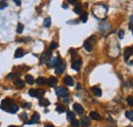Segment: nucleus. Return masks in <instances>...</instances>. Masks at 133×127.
Masks as SVG:
<instances>
[{"label": "nucleus", "instance_id": "79ce46f5", "mask_svg": "<svg viewBox=\"0 0 133 127\" xmlns=\"http://www.w3.org/2000/svg\"><path fill=\"white\" fill-rule=\"evenodd\" d=\"M45 127H54V126L53 125H46Z\"/></svg>", "mask_w": 133, "mask_h": 127}, {"label": "nucleus", "instance_id": "c85d7f7f", "mask_svg": "<svg viewBox=\"0 0 133 127\" xmlns=\"http://www.w3.org/2000/svg\"><path fill=\"white\" fill-rule=\"evenodd\" d=\"M126 117L130 121H133V111H127L126 112Z\"/></svg>", "mask_w": 133, "mask_h": 127}, {"label": "nucleus", "instance_id": "4c0bfd02", "mask_svg": "<svg viewBox=\"0 0 133 127\" xmlns=\"http://www.w3.org/2000/svg\"><path fill=\"white\" fill-rule=\"evenodd\" d=\"M23 106H24V108H28V109H30V108H31V103H30V102H27V103H24Z\"/></svg>", "mask_w": 133, "mask_h": 127}, {"label": "nucleus", "instance_id": "7ed1b4c3", "mask_svg": "<svg viewBox=\"0 0 133 127\" xmlns=\"http://www.w3.org/2000/svg\"><path fill=\"white\" fill-rule=\"evenodd\" d=\"M39 120H40V115H39L38 113H34V114H33V116H32V119H31L30 121H27L26 124H28V125L36 124Z\"/></svg>", "mask_w": 133, "mask_h": 127}, {"label": "nucleus", "instance_id": "4468645a", "mask_svg": "<svg viewBox=\"0 0 133 127\" xmlns=\"http://www.w3.org/2000/svg\"><path fill=\"white\" fill-rule=\"evenodd\" d=\"M25 54V52H24V49L23 48H18L15 50V53H14V57L15 59H20V57H22L23 55Z\"/></svg>", "mask_w": 133, "mask_h": 127}, {"label": "nucleus", "instance_id": "ddd939ff", "mask_svg": "<svg viewBox=\"0 0 133 127\" xmlns=\"http://www.w3.org/2000/svg\"><path fill=\"white\" fill-rule=\"evenodd\" d=\"M63 82H65L68 86H73L74 85V80L71 76H67L65 77V79H63Z\"/></svg>", "mask_w": 133, "mask_h": 127}, {"label": "nucleus", "instance_id": "a211bd4d", "mask_svg": "<svg viewBox=\"0 0 133 127\" xmlns=\"http://www.w3.org/2000/svg\"><path fill=\"white\" fill-rule=\"evenodd\" d=\"M91 90H92V92L94 93V95H96V96H101V90H100L99 87H97V86H94V87L91 88Z\"/></svg>", "mask_w": 133, "mask_h": 127}, {"label": "nucleus", "instance_id": "cd10ccee", "mask_svg": "<svg viewBox=\"0 0 133 127\" xmlns=\"http://www.w3.org/2000/svg\"><path fill=\"white\" fill-rule=\"evenodd\" d=\"M23 31H24V25L20 23V24L18 25V29H16V33L21 34V33H23Z\"/></svg>", "mask_w": 133, "mask_h": 127}, {"label": "nucleus", "instance_id": "39448f33", "mask_svg": "<svg viewBox=\"0 0 133 127\" xmlns=\"http://www.w3.org/2000/svg\"><path fill=\"white\" fill-rule=\"evenodd\" d=\"M81 64H82L81 59H77L76 61H73L72 62V69H74L75 71H79L81 68Z\"/></svg>", "mask_w": 133, "mask_h": 127}, {"label": "nucleus", "instance_id": "c756f323", "mask_svg": "<svg viewBox=\"0 0 133 127\" xmlns=\"http://www.w3.org/2000/svg\"><path fill=\"white\" fill-rule=\"evenodd\" d=\"M71 126H72V127H79V126H80V121L74 119V120L72 121V123H71Z\"/></svg>", "mask_w": 133, "mask_h": 127}, {"label": "nucleus", "instance_id": "f03ea898", "mask_svg": "<svg viewBox=\"0 0 133 127\" xmlns=\"http://www.w3.org/2000/svg\"><path fill=\"white\" fill-rule=\"evenodd\" d=\"M50 59H51V51H50V50H47V51H45V52L42 53V55H41V61H40V63L44 64V63H46V62L50 61Z\"/></svg>", "mask_w": 133, "mask_h": 127}, {"label": "nucleus", "instance_id": "393cba45", "mask_svg": "<svg viewBox=\"0 0 133 127\" xmlns=\"http://www.w3.org/2000/svg\"><path fill=\"white\" fill-rule=\"evenodd\" d=\"M29 94L33 97H38V91L37 89H30L29 90Z\"/></svg>", "mask_w": 133, "mask_h": 127}, {"label": "nucleus", "instance_id": "a18cd8bd", "mask_svg": "<svg viewBox=\"0 0 133 127\" xmlns=\"http://www.w3.org/2000/svg\"><path fill=\"white\" fill-rule=\"evenodd\" d=\"M132 51H133V47H132Z\"/></svg>", "mask_w": 133, "mask_h": 127}, {"label": "nucleus", "instance_id": "bb28decb", "mask_svg": "<svg viewBox=\"0 0 133 127\" xmlns=\"http://www.w3.org/2000/svg\"><path fill=\"white\" fill-rule=\"evenodd\" d=\"M66 111V107L65 106H60V105H59L56 107V112L57 113H63Z\"/></svg>", "mask_w": 133, "mask_h": 127}, {"label": "nucleus", "instance_id": "f257e3e1", "mask_svg": "<svg viewBox=\"0 0 133 127\" xmlns=\"http://www.w3.org/2000/svg\"><path fill=\"white\" fill-rule=\"evenodd\" d=\"M55 92H56L57 95L61 96V97H67V96H69V94H70V91L65 87H59L55 90Z\"/></svg>", "mask_w": 133, "mask_h": 127}, {"label": "nucleus", "instance_id": "f704fd0d", "mask_svg": "<svg viewBox=\"0 0 133 127\" xmlns=\"http://www.w3.org/2000/svg\"><path fill=\"white\" fill-rule=\"evenodd\" d=\"M124 36H125L124 31H123V30H120V31H119V33H118V37H119L120 39H123V38H124Z\"/></svg>", "mask_w": 133, "mask_h": 127}, {"label": "nucleus", "instance_id": "5701e85b", "mask_svg": "<svg viewBox=\"0 0 133 127\" xmlns=\"http://www.w3.org/2000/svg\"><path fill=\"white\" fill-rule=\"evenodd\" d=\"M80 19H81V22H82V23H86V22H87V19H88V13H82Z\"/></svg>", "mask_w": 133, "mask_h": 127}, {"label": "nucleus", "instance_id": "49530a36", "mask_svg": "<svg viewBox=\"0 0 133 127\" xmlns=\"http://www.w3.org/2000/svg\"><path fill=\"white\" fill-rule=\"evenodd\" d=\"M132 32H133V29H132Z\"/></svg>", "mask_w": 133, "mask_h": 127}, {"label": "nucleus", "instance_id": "c9c22d12", "mask_svg": "<svg viewBox=\"0 0 133 127\" xmlns=\"http://www.w3.org/2000/svg\"><path fill=\"white\" fill-rule=\"evenodd\" d=\"M20 118L22 119V120H26L27 118H28V115H27V113H23L21 116H20Z\"/></svg>", "mask_w": 133, "mask_h": 127}, {"label": "nucleus", "instance_id": "473e14b6", "mask_svg": "<svg viewBox=\"0 0 133 127\" xmlns=\"http://www.w3.org/2000/svg\"><path fill=\"white\" fill-rule=\"evenodd\" d=\"M57 46V43H55V42H51L50 43V46H49V50L51 51V50H53L55 47Z\"/></svg>", "mask_w": 133, "mask_h": 127}, {"label": "nucleus", "instance_id": "4be33fe9", "mask_svg": "<svg viewBox=\"0 0 133 127\" xmlns=\"http://www.w3.org/2000/svg\"><path fill=\"white\" fill-rule=\"evenodd\" d=\"M67 119L72 122V121L75 119V114L73 112H71V111H68V113H67Z\"/></svg>", "mask_w": 133, "mask_h": 127}, {"label": "nucleus", "instance_id": "6e6552de", "mask_svg": "<svg viewBox=\"0 0 133 127\" xmlns=\"http://www.w3.org/2000/svg\"><path fill=\"white\" fill-rule=\"evenodd\" d=\"M5 111H7L8 113H11V114H14V113H16L19 111V107L16 106V105H10L9 107H7V108H5L4 109Z\"/></svg>", "mask_w": 133, "mask_h": 127}, {"label": "nucleus", "instance_id": "0eeeda50", "mask_svg": "<svg viewBox=\"0 0 133 127\" xmlns=\"http://www.w3.org/2000/svg\"><path fill=\"white\" fill-rule=\"evenodd\" d=\"M60 63V56H56V57H51L50 61H49V67L50 68H53L56 67Z\"/></svg>", "mask_w": 133, "mask_h": 127}, {"label": "nucleus", "instance_id": "423d86ee", "mask_svg": "<svg viewBox=\"0 0 133 127\" xmlns=\"http://www.w3.org/2000/svg\"><path fill=\"white\" fill-rule=\"evenodd\" d=\"M73 109H74V111L76 112L78 115H82L84 113V109L83 107L80 105V103H74V106H73Z\"/></svg>", "mask_w": 133, "mask_h": 127}, {"label": "nucleus", "instance_id": "f3484780", "mask_svg": "<svg viewBox=\"0 0 133 127\" xmlns=\"http://www.w3.org/2000/svg\"><path fill=\"white\" fill-rule=\"evenodd\" d=\"M49 101L47 99H43V97H41V99H39V105L42 106V107H46V106H49Z\"/></svg>", "mask_w": 133, "mask_h": 127}, {"label": "nucleus", "instance_id": "a19ab883", "mask_svg": "<svg viewBox=\"0 0 133 127\" xmlns=\"http://www.w3.org/2000/svg\"><path fill=\"white\" fill-rule=\"evenodd\" d=\"M15 3H16V5H21V2H19V1H15Z\"/></svg>", "mask_w": 133, "mask_h": 127}, {"label": "nucleus", "instance_id": "6ab92c4d", "mask_svg": "<svg viewBox=\"0 0 133 127\" xmlns=\"http://www.w3.org/2000/svg\"><path fill=\"white\" fill-rule=\"evenodd\" d=\"M84 47H85V49L87 50V51H91L92 49H93V45L90 43V41L86 40V41L84 42Z\"/></svg>", "mask_w": 133, "mask_h": 127}, {"label": "nucleus", "instance_id": "9b49d317", "mask_svg": "<svg viewBox=\"0 0 133 127\" xmlns=\"http://www.w3.org/2000/svg\"><path fill=\"white\" fill-rule=\"evenodd\" d=\"M13 84H14L18 88H24V87H25V83H24V81H23L22 79H15L14 82H13Z\"/></svg>", "mask_w": 133, "mask_h": 127}, {"label": "nucleus", "instance_id": "7c9ffc66", "mask_svg": "<svg viewBox=\"0 0 133 127\" xmlns=\"http://www.w3.org/2000/svg\"><path fill=\"white\" fill-rule=\"evenodd\" d=\"M7 7V3L4 2V1H0V10H2L4 8Z\"/></svg>", "mask_w": 133, "mask_h": 127}, {"label": "nucleus", "instance_id": "e433bc0d", "mask_svg": "<svg viewBox=\"0 0 133 127\" xmlns=\"http://www.w3.org/2000/svg\"><path fill=\"white\" fill-rule=\"evenodd\" d=\"M14 76H15V74L10 73V74L8 75V76H7V78H8V79H13V78H14Z\"/></svg>", "mask_w": 133, "mask_h": 127}, {"label": "nucleus", "instance_id": "f8f14e48", "mask_svg": "<svg viewBox=\"0 0 133 127\" xmlns=\"http://www.w3.org/2000/svg\"><path fill=\"white\" fill-rule=\"evenodd\" d=\"M10 105H12V102H11L10 99H4V100L2 101V103H1V106H2V109H3V110H4L5 108L9 107Z\"/></svg>", "mask_w": 133, "mask_h": 127}, {"label": "nucleus", "instance_id": "20e7f679", "mask_svg": "<svg viewBox=\"0 0 133 127\" xmlns=\"http://www.w3.org/2000/svg\"><path fill=\"white\" fill-rule=\"evenodd\" d=\"M65 68H66V63L60 62L55 68V74H61L63 71H65Z\"/></svg>", "mask_w": 133, "mask_h": 127}, {"label": "nucleus", "instance_id": "37998d69", "mask_svg": "<svg viewBox=\"0 0 133 127\" xmlns=\"http://www.w3.org/2000/svg\"><path fill=\"white\" fill-rule=\"evenodd\" d=\"M8 127H19V126H15V125H10V126H8Z\"/></svg>", "mask_w": 133, "mask_h": 127}, {"label": "nucleus", "instance_id": "412c9836", "mask_svg": "<svg viewBox=\"0 0 133 127\" xmlns=\"http://www.w3.org/2000/svg\"><path fill=\"white\" fill-rule=\"evenodd\" d=\"M50 25H51V19L48 16V18H46V19L44 20V22H43V26H44L45 28H49Z\"/></svg>", "mask_w": 133, "mask_h": 127}, {"label": "nucleus", "instance_id": "aec40b11", "mask_svg": "<svg viewBox=\"0 0 133 127\" xmlns=\"http://www.w3.org/2000/svg\"><path fill=\"white\" fill-rule=\"evenodd\" d=\"M26 82H27L28 84L32 85V84L35 83V80H34V78L31 76V75H27V76H26Z\"/></svg>", "mask_w": 133, "mask_h": 127}, {"label": "nucleus", "instance_id": "2f4dec72", "mask_svg": "<svg viewBox=\"0 0 133 127\" xmlns=\"http://www.w3.org/2000/svg\"><path fill=\"white\" fill-rule=\"evenodd\" d=\"M126 100H127V102H128V105L133 106V96H128Z\"/></svg>", "mask_w": 133, "mask_h": 127}, {"label": "nucleus", "instance_id": "2eb2a0df", "mask_svg": "<svg viewBox=\"0 0 133 127\" xmlns=\"http://www.w3.org/2000/svg\"><path fill=\"white\" fill-rule=\"evenodd\" d=\"M90 118L93 119V120H100V119H101V116H100V115L98 114L97 112L92 111V112H90Z\"/></svg>", "mask_w": 133, "mask_h": 127}, {"label": "nucleus", "instance_id": "ea45409f", "mask_svg": "<svg viewBox=\"0 0 133 127\" xmlns=\"http://www.w3.org/2000/svg\"><path fill=\"white\" fill-rule=\"evenodd\" d=\"M69 2H70L71 4H75V3H76V1H69Z\"/></svg>", "mask_w": 133, "mask_h": 127}, {"label": "nucleus", "instance_id": "1a4fd4ad", "mask_svg": "<svg viewBox=\"0 0 133 127\" xmlns=\"http://www.w3.org/2000/svg\"><path fill=\"white\" fill-rule=\"evenodd\" d=\"M80 124L82 127H88L90 125V121H89V118L86 117V116H83L82 119L80 121Z\"/></svg>", "mask_w": 133, "mask_h": 127}, {"label": "nucleus", "instance_id": "9d476101", "mask_svg": "<svg viewBox=\"0 0 133 127\" xmlns=\"http://www.w3.org/2000/svg\"><path fill=\"white\" fill-rule=\"evenodd\" d=\"M132 52H133V51H132V47H127L125 49V51H124V60L125 61H128L129 57L132 54Z\"/></svg>", "mask_w": 133, "mask_h": 127}, {"label": "nucleus", "instance_id": "58836bf2", "mask_svg": "<svg viewBox=\"0 0 133 127\" xmlns=\"http://www.w3.org/2000/svg\"><path fill=\"white\" fill-rule=\"evenodd\" d=\"M62 7L65 8V9H67V8H68V5H67V4H65V3H63V4H62Z\"/></svg>", "mask_w": 133, "mask_h": 127}, {"label": "nucleus", "instance_id": "72a5a7b5", "mask_svg": "<svg viewBox=\"0 0 133 127\" xmlns=\"http://www.w3.org/2000/svg\"><path fill=\"white\" fill-rule=\"evenodd\" d=\"M37 91H38V97L41 99V96L45 93V90H43V89H37Z\"/></svg>", "mask_w": 133, "mask_h": 127}, {"label": "nucleus", "instance_id": "dca6fc26", "mask_svg": "<svg viewBox=\"0 0 133 127\" xmlns=\"http://www.w3.org/2000/svg\"><path fill=\"white\" fill-rule=\"evenodd\" d=\"M47 83L50 87H53V86L57 83V79L55 77H49V79L47 80Z\"/></svg>", "mask_w": 133, "mask_h": 127}, {"label": "nucleus", "instance_id": "b1692460", "mask_svg": "<svg viewBox=\"0 0 133 127\" xmlns=\"http://www.w3.org/2000/svg\"><path fill=\"white\" fill-rule=\"evenodd\" d=\"M81 11H82V5H81L80 3H78L76 5V7L74 8V13H81Z\"/></svg>", "mask_w": 133, "mask_h": 127}, {"label": "nucleus", "instance_id": "c03bdc74", "mask_svg": "<svg viewBox=\"0 0 133 127\" xmlns=\"http://www.w3.org/2000/svg\"><path fill=\"white\" fill-rule=\"evenodd\" d=\"M127 127H133V126H131V125H129V126H127Z\"/></svg>", "mask_w": 133, "mask_h": 127}, {"label": "nucleus", "instance_id": "a878e982", "mask_svg": "<svg viewBox=\"0 0 133 127\" xmlns=\"http://www.w3.org/2000/svg\"><path fill=\"white\" fill-rule=\"evenodd\" d=\"M46 82H47V80H46L44 77H39V78L37 79V83H38L39 85H44Z\"/></svg>", "mask_w": 133, "mask_h": 127}]
</instances>
